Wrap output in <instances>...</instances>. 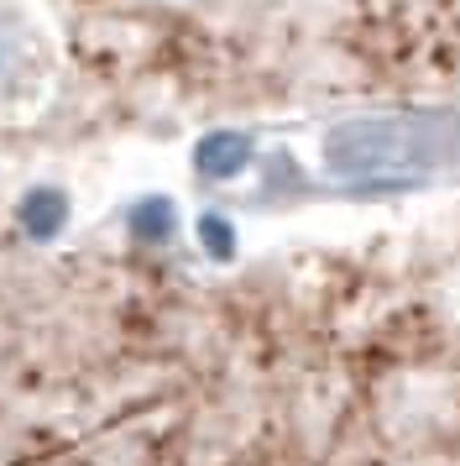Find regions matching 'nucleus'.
Masks as SVG:
<instances>
[{"instance_id":"f257e3e1","label":"nucleus","mask_w":460,"mask_h":466,"mask_svg":"<svg viewBox=\"0 0 460 466\" xmlns=\"http://www.w3.org/2000/svg\"><path fill=\"white\" fill-rule=\"evenodd\" d=\"M455 147V121L445 116H387V121H351L330 137L335 168H387V163H424Z\"/></svg>"},{"instance_id":"f03ea898","label":"nucleus","mask_w":460,"mask_h":466,"mask_svg":"<svg viewBox=\"0 0 460 466\" xmlns=\"http://www.w3.org/2000/svg\"><path fill=\"white\" fill-rule=\"evenodd\" d=\"M32 47L21 37L16 26L0 22V110H11L26 100V89H32Z\"/></svg>"}]
</instances>
